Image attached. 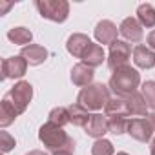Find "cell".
Returning a JSON list of instances; mask_svg holds the SVG:
<instances>
[{
	"label": "cell",
	"instance_id": "6",
	"mask_svg": "<svg viewBox=\"0 0 155 155\" xmlns=\"http://www.w3.org/2000/svg\"><path fill=\"white\" fill-rule=\"evenodd\" d=\"M131 57V46L128 42L117 40L115 44L110 46V55H108V66L110 69H119L122 66H128V60Z\"/></svg>",
	"mask_w": 155,
	"mask_h": 155
},
{
	"label": "cell",
	"instance_id": "19",
	"mask_svg": "<svg viewBox=\"0 0 155 155\" xmlns=\"http://www.w3.org/2000/svg\"><path fill=\"white\" fill-rule=\"evenodd\" d=\"M104 115L108 119L110 117H130L128 111H126V99H122V97L110 99V102L104 108Z\"/></svg>",
	"mask_w": 155,
	"mask_h": 155
},
{
	"label": "cell",
	"instance_id": "11",
	"mask_svg": "<svg viewBox=\"0 0 155 155\" xmlns=\"http://www.w3.org/2000/svg\"><path fill=\"white\" fill-rule=\"evenodd\" d=\"M117 33H119V29L111 20H101L95 28V38L102 46L104 44H108V46L115 44L117 42Z\"/></svg>",
	"mask_w": 155,
	"mask_h": 155
},
{
	"label": "cell",
	"instance_id": "29",
	"mask_svg": "<svg viewBox=\"0 0 155 155\" xmlns=\"http://www.w3.org/2000/svg\"><path fill=\"white\" fill-rule=\"evenodd\" d=\"M146 119L150 120V124H151V128H153V131H155V111L150 113V115H146Z\"/></svg>",
	"mask_w": 155,
	"mask_h": 155
},
{
	"label": "cell",
	"instance_id": "14",
	"mask_svg": "<svg viewBox=\"0 0 155 155\" xmlns=\"http://www.w3.org/2000/svg\"><path fill=\"white\" fill-rule=\"evenodd\" d=\"M133 62H135L137 68L151 69L155 66V51L150 49L144 44H139V46L133 48Z\"/></svg>",
	"mask_w": 155,
	"mask_h": 155
},
{
	"label": "cell",
	"instance_id": "18",
	"mask_svg": "<svg viewBox=\"0 0 155 155\" xmlns=\"http://www.w3.org/2000/svg\"><path fill=\"white\" fill-rule=\"evenodd\" d=\"M68 111H69V122L73 126H79V128H86L91 115L86 108H82L81 104H71L68 106Z\"/></svg>",
	"mask_w": 155,
	"mask_h": 155
},
{
	"label": "cell",
	"instance_id": "23",
	"mask_svg": "<svg viewBox=\"0 0 155 155\" xmlns=\"http://www.w3.org/2000/svg\"><path fill=\"white\" fill-rule=\"evenodd\" d=\"M108 122H110V133H113V135L128 133V124H130L128 117H110Z\"/></svg>",
	"mask_w": 155,
	"mask_h": 155
},
{
	"label": "cell",
	"instance_id": "12",
	"mask_svg": "<svg viewBox=\"0 0 155 155\" xmlns=\"http://www.w3.org/2000/svg\"><path fill=\"white\" fill-rule=\"evenodd\" d=\"M93 77H95L93 68H90V66H86L82 62L77 64V66H73V69H71V82L75 86H79V88L90 86L93 82Z\"/></svg>",
	"mask_w": 155,
	"mask_h": 155
},
{
	"label": "cell",
	"instance_id": "10",
	"mask_svg": "<svg viewBox=\"0 0 155 155\" xmlns=\"http://www.w3.org/2000/svg\"><path fill=\"white\" fill-rule=\"evenodd\" d=\"M84 131L93 137V139H104V135L110 131V122H108V117L102 115V113H93L88 126L84 128Z\"/></svg>",
	"mask_w": 155,
	"mask_h": 155
},
{
	"label": "cell",
	"instance_id": "3",
	"mask_svg": "<svg viewBox=\"0 0 155 155\" xmlns=\"http://www.w3.org/2000/svg\"><path fill=\"white\" fill-rule=\"evenodd\" d=\"M140 84V75L135 68L131 66H122L119 69H115L110 77V88L115 93V97H130L131 93L137 91Z\"/></svg>",
	"mask_w": 155,
	"mask_h": 155
},
{
	"label": "cell",
	"instance_id": "15",
	"mask_svg": "<svg viewBox=\"0 0 155 155\" xmlns=\"http://www.w3.org/2000/svg\"><path fill=\"white\" fill-rule=\"evenodd\" d=\"M20 57H24L29 66H40L48 58V49L40 44H29V46L22 48Z\"/></svg>",
	"mask_w": 155,
	"mask_h": 155
},
{
	"label": "cell",
	"instance_id": "27",
	"mask_svg": "<svg viewBox=\"0 0 155 155\" xmlns=\"http://www.w3.org/2000/svg\"><path fill=\"white\" fill-rule=\"evenodd\" d=\"M148 48L155 51V29L150 31V35H148Z\"/></svg>",
	"mask_w": 155,
	"mask_h": 155
},
{
	"label": "cell",
	"instance_id": "9",
	"mask_svg": "<svg viewBox=\"0 0 155 155\" xmlns=\"http://www.w3.org/2000/svg\"><path fill=\"white\" fill-rule=\"evenodd\" d=\"M119 33L128 40V42H133V44H139L144 37V31H142V26L137 18L133 17H128L120 22L119 26Z\"/></svg>",
	"mask_w": 155,
	"mask_h": 155
},
{
	"label": "cell",
	"instance_id": "1",
	"mask_svg": "<svg viewBox=\"0 0 155 155\" xmlns=\"http://www.w3.org/2000/svg\"><path fill=\"white\" fill-rule=\"evenodd\" d=\"M31 99H33V86L26 81L17 82L4 95L2 104H0V126L6 128L11 122H15V119L26 111Z\"/></svg>",
	"mask_w": 155,
	"mask_h": 155
},
{
	"label": "cell",
	"instance_id": "30",
	"mask_svg": "<svg viewBox=\"0 0 155 155\" xmlns=\"http://www.w3.org/2000/svg\"><path fill=\"white\" fill-rule=\"evenodd\" d=\"M26 155H48L46 151H42V150H31L29 153H26Z\"/></svg>",
	"mask_w": 155,
	"mask_h": 155
},
{
	"label": "cell",
	"instance_id": "2",
	"mask_svg": "<svg viewBox=\"0 0 155 155\" xmlns=\"http://www.w3.org/2000/svg\"><path fill=\"white\" fill-rule=\"evenodd\" d=\"M38 139L51 153H57V151H69V153H73V150H75V140L60 126L51 124V122H46V124L40 126Z\"/></svg>",
	"mask_w": 155,
	"mask_h": 155
},
{
	"label": "cell",
	"instance_id": "8",
	"mask_svg": "<svg viewBox=\"0 0 155 155\" xmlns=\"http://www.w3.org/2000/svg\"><path fill=\"white\" fill-rule=\"evenodd\" d=\"M26 69H28V62L24 57H9L2 62V79L8 81V79H20V77L26 75Z\"/></svg>",
	"mask_w": 155,
	"mask_h": 155
},
{
	"label": "cell",
	"instance_id": "33",
	"mask_svg": "<svg viewBox=\"0 0 155 155\" xmlns=\"http://www.w3.org/2000/svg\"><path fill=\"white\" fill-rule=\"evenodd\" d=\"M117 155H130V153H126V151H119Z\"/></svg>",
	"mask_w": 155,
	"mask_h": 155
},
{
	"label": "cell",
	"instance_id": "20",
	"mask_svg": "<svg viewBox=\"0 0 155 155\" xmlns=\"http://www.w3.org/2000/svg\"><path fill=\"white\" fill-rule=\"evenodd\" d=\"M8 38H9L13 44H17V46L26 48V46L31 44V40H33V33H31L28 28H13V29L8 31Z\"/></svg>",
	"mask_w": 155,
	"mask_h": 155
},
{
	"label": "cell",
	"instance_id": "17",
	"mask_svg": "<svg viewBox=\"0 0 155 155\" xmlns=\"http://www.w3.org/2000/svg\"><path fill=\"white\" fill-rule=\"evenodd\" d=\"M104 49H102V46L101 44H90V48L84 51V55H82V64H86V66H90V68H99L102 62H104Z\"/></svg>",
	"mask_w": 155,
	"mask_h": 155
},
{
	"label": "cell",
	"instance_id": "16",
	"mask_svg": "<svg viewBox=\"0 0 155 155\" xmlns=\"http://www.w3.org/2000/svg\"><path fill=\"white\" fill-rule=\"evenodd\" d=\"M90 44H91V40H90L86 35H82V33H73V35L68 38L66 48H68L69 55H73L75 58H82V55H84V51L90 48Z\"/></svg>",
	"mask_w": 155,
	"mask_h": 155
},
{
	"label": "cell",
	"instance_id": "32",
	"mask_svg": "<svg viewBox=\"0 0 155 155\" xmlns=\"http://www.w3.org/2000/svg\"><path fill=\"white\" fill-rule=\"evenodd\" d=\"M53 155H73V153H69V151H57V153H53Z\"/></svg>",
	"mask_w": 155,
	"mask_h": 155
},
{
	"label": "cell",
	"instance_id": "13",
	"mask_svg": "<svg viewBox=\"0 0 155 155\" xmlns=\"http://www.w3.org/2000/svg\"><path fill=\"white\" fill-rule=\"evenodd\" d=\"M126 111L130 117L137 119V117H146L148 115V104L142 97V93L135 91L130 97H126Z\"/></svg>",
	"mask_w": 155,
	"mask_h": 155
},
{
	"label": "cell",
	"instance_id": "21",
	"mask_svg": "<svg viewBox=\"0 0 155 155\" xmlns=\"http://www.w3.org/2000/svg\"><path fill=\"white\" fill-rule=\"evenodd\" d=\"M137 20L142 28H155V8L151 4H140L137 8Z\"/></svg>",
	"mask_w": 155,
	"mask_h": 155
},
{
	"label": "cell",
	"instance_id": "24",
	"mask_svg": "<svg viewBox=\"0 0 155 155\" xmlns=\"http://www.w3.org/2000/svg\"><path fill=\"white\" fill-rule=\"evenodd\" d=\"M113 144L108 139H97L91 146V155H113Z\"/></svg>",
	"mask_w": 155,
	"mask_h": 155
},
{
	"label": "cell",
	"instance_id": "22",
	"mask_svg": "<svg viewBox=\"0 0 155 155\" xmlns=\"http://www.w3.org/2000/svg\"><path fill=\"white\" fill-rule=\"evenodd\" d=\"M48 122L57 124V126H60V128H64L66 124H69V111H68V108H62V106L53 108V110L49 111Z\"/></svg>",
	"mask_w": 155,
	"mask_h": 155
},
{
	"label": "cell",
	"instance_id": "28",
	"mask_svg": "<svg viewBox=\"0 0 155 155\" xmlns=\"http://www.w3.org/2000/svg\"><path fill=\"white\" fill-rule=\"evenodd\" d=\"M11 6H13V4H6V2H2V6H0V15H6L8 9H9Z\"/></svg>",
	"mask_w": 155,
	"mask_h": 155
},
{
	"label": "cell",
	"instance_id": "25",
	"mask_svg": "<svg viewBox=\"0 0 155 155\" xmlns=\"http://www.w3.org/2000/svg\"><path fill=\"white\" fill-rule=\"evenodd\" d=\"M142 97H144L148 108H151L155 111V81H146L142 84Z\"/></svg>",
	"mask_w": 155,
	"mask_h": 155
},
{
	"label": "cell",
	"instance_id": "7",
	"mask_svg": "<svg viewBox=\"0 0 155 155\" xmlns=\"http://www.w3.org/2000/svg\"><path fill=\"white\" fill-rule=\"evenodd\" d=\"M128 133L131 139H135L139 142H150V139L153 135V128L146 117H137V119H130Z\"/></svg>",
	"mask_w": 155,
	"mask_h": 155
},
{
	"label": "cell",
	"instance_id": "26",
	"mask_svg": "<svg viewBox=\"0 0 155 155\" xmlns=\"http://www.w3.org/2000/svg\"><path fill=\"white\" fill-rule=\"evenodd\" d=\"M0 146H2V151H4V153H8V151L13 150L15 139H13L8 131H0Z\"/></svg>",
	"mask_w": 155,
	"mask_h": 155
},
{
	"label": "cell",
	"instance_id": "5",
	"mask_svg": "<svg viewBox=\"0 0 155 155\" xmlns=\"http://www.w3.org/2000/svg\"><path fill=\"white\" fill-rule=\"evenodd\" d=\"M35 8L38 9L40 17L51 22H66L68 15H69V4L66 0H37Z\"/></svg>",
	"mask_w": 155,
	"mask_h": 155
},
{
	"label": "cell",
	"instance_id": "4",
	"mask_svg": "<svg viewBox=\"0 0 155 155\" xmlns=\"http://www.w3.org/2000/svg\"><path fill=\"white\" fill-rule=\"evenodd\" d=\"M110 99H111L110 97V86L97 82V84H90V86L81 90L79 97H77V104H81L88 111H99V110L106 108Z\"/></svg>",
	"mask_w": 155,
	"mask_h": 155
},
{
	"label": "cell",
	"instance_id": "31",
	"mask_svg": "<svg viewBox=\"0 0 155 155\" xmlns=\"http://www.w3.org/2000/svg\"><path fill=\"white\" fill-rule=\"evenodd\" d=\"M150 155H155V139H153L151 144H150Z\"/></svg>",
	"mask_w": 155,
	"mask_h": 155
}]
</instances>
